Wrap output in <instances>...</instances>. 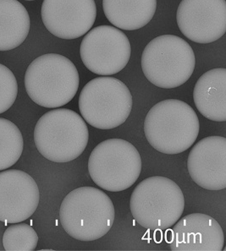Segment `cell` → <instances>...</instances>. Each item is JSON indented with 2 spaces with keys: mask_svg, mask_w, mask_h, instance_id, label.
<instances>
[{
  "mask_svg": "<svg viewBox=\"0 0 226 251\" xmlns=\"http://www.w3.org/2000/svg\"><path fill=\"white\" fill-rule=\"evenodd\" d=\"M200 123L193 107L177 99H166L154 105L144 121L147 141L159 152L182 153L199 135Z\"/></svg>",
  "mask_w": 226,
  "mask_h": 251,
  "instance_id": "6da1fadb",
  "label": "cell"
},
{
  "mask_svg": "<svg viewBox=\"0 0 226 251\" xmlns=\"http://www.w3.org/2000/svg\"><path fill=\"white\" fill-rule=\"evenodd\" d=\"M114 206L107 194L95 187H80L64 197L59 222L64 231L79 241H94L109 233Z\"/></svg>",
  "mask_w": 226,
  "mask_h": 251,
  "instance_id": "7a4b0ae2",
  "label": "cell"
},
{
  "mask_svg": "<svg viewBox=\"0 0 226 251\" xmlns=\"http://www.w3.org/2000/svg\"><path fill=\"white\" fill-rule=\"evenodd\" d=\"M80 77L76 65L57 53L37 57L28 66L25 87L29 98L41 107L58 108L77 95Z\"/></svg>",
  "mask_w": 226,
  "mask_h": 251,
  "instance_id": "3957f363",
  "label": "cell"
},
{
  "mask_svg": "<svg viewBox=\"0 0 226 251\" xmlns=\"http://www.w3.org/2000/svg\"><path fill=\"white\" fill-rule=\"evenodd\" d=\"M88 140L86 121L77 112L66 108L47 112L34 129V142L39 153L58 163L77 159L86 149Z\"/></svg>",
  "mask_w": 226,
  "mask_h": 251,
  "instance_id": "277c9868",
  "label": "cell"
},
{
  "mask_svg": "<svg viewBox=\"0 0 226 251\" xmlns=\"http://www.w3.org/2000/svg\"><path fill=\"white\" fill-rule=\"evenodd\" d=\"M130 208L136 222L144 228L167 230L183 214L185 198L174 181L163 176H153L135 188Z\"/></svg>",
  "mask_w": 226,
  "mask_h": 251,
  "instance_id": "5b68a950",
  "label": "cell"
},
{
  "mask_svg": "<svg viewBox=\"0 0 226 251\" xmlns=\"http://www.w3.org/2000/svg\"><path fill=\"white\" fill-rule=\"evenodd\" d=\"M141 69L148 81L163 89L182 86L193 75V48L181 37L162 35L149 42L141 55Z\"/></svg>",
  "mask_w": 226,
  "mask_h": 251,
  "instance_id": "8992f818",
  "label": "cell"
},
{
  "mask_svg": "<svg viewBox=\"0 0 226 251\" xmlns=\"http://www.w3.org/2000/svg\"><path fill=\"white\" fill-rule=\"evenodd\" d=\"M132 96L125 83L114 77L94 78L83 87L79 110L83 120L99 129L121 126L132 113Z\"/></svg>",
  "mask_w": 226,
  "mask_h": 251,
  "instance_id": "52a82bcc",
  "label": "cell"
},
{
  "mask_svg": "<svg viewBox=\"0 0 226 251\" xmlns=\"http://www.w3.org/2000/svg\"><path fill=\"white\" fill-rule=\"evenodd\" d=\"M141 171L138 149L122 139H109L95 147L89 156L88 172L102 190L119 192L137 182Z\"/></svg>",
  "mask_w": 226,
  "mask_h": 251,
  "instance_id": "ba28073f",
  "label": "cell"
},
{
  "mask_svg": "<svg viewBox=\"0 0 226 251\" xmlns=\"http://www.w3.org/2000/svg\"><path fill=\"white\" fill-rule=\"evenodd\" d=\"M132 46L123 31L111 25L92 28L83 38L80 55L88 71L102 76L119 73L128 64Z\"/></svg>",
  "mask_w": 226,
  "mask_h": 251,
  "instance_id": "9c48e42d",
  "label": "cell"
},
{
  "mask_svg": "<svg viewBox=\"0 0 226 251\" xmlns=\"http://www.w3.org/2000/svg\"><path fill=\"white\" fill-rule=\"evenodd\" d=\"M176 20L180 31L189 40L214 43L226 33V0H181Z\"/></svg>",
  "mask_w": 226,
  "mask_h": 251,
  "instance_id": "30bf717a",
  "label": "cell"
},
{
  "mask_svg": "<svg viewBox=\"0 0 226 251\" xmlns=\"http://www.w3.org/2000/svg\"><path fill=\"white\" fill-rule=\"evenodd\" d=\"M41 15L47 30L71 40L87 33L97 17L94 0H43Z\"/></svg>",
  "mask_w": 226,
  "mask_h": 251,
  "instance_id": "8fae6325",
  "label": "cell"
},
{
  "mask_svg": "<svg viewBox=\"0 0 226 251\" xmlns=\"http://www.w3.org/2000/svg\"><path fill=\"white\" fill-rule=\"evenodd\" d=\"M39 201L37 184L28 173L17 169L0 172V222L19 224L28 220Z\"/></svg>",
  "mask_w": 226,
  "mask_h": 251,
  "instance_id": "7c38bea8",
  "label": "cell"
},
{
  "mask_svg": "<svg viewBox=\"0 0 226 251\" xmlns=\"http://www.w3.org/2000/svg\"><path fill=\"white\" fill-rule=\"evenodd\" d=\"M165 239L173 251H220L225 244L220 224L202 213H192L179 219L165 233Z\"/></svg>",
  "mask_w": 226,
  "mask_h": 251,
  "instance_id": "4fadbf2b",
  "label": "cell"
},
{
  "mask_svg": "<svg viewBox=\"0 0 226 251\" xmlns=\"http://www.w3.org/2000/svg\"><path fill=\"white\" fill-rule=\"evenodd\" d=\"M187 169L193 180L205 190H225L226 138L213 135L199 141L188 155Z\"/></svg>",
  "mask_w": 226,
  "mask_h": 251,
  "instance_id": "5bb4252c",
  "label": "cell"
},
{
  "mask_svg": "<svg viewBox=\"0 0 226 251\" xmlns=\"http://www.w3.org/2000/svg\"><path fill=\"white\" fill-rule=\"evenodd\" d=\"M193 99L199 113L214 122L226 120V70L207 71L196 83Z\"/></svg>",
  "mask_w": 226,
  "mask_h": 251,
  "instance_id": "9a60e30c",
  "label": "cell"
},
{
  "mask_svg": "<svg viewBox=\"0 0 226 251\" xmlns=\"http://www.w3.org/2000/svg\"><path fill=\"white\" fill-rule=\"evenodd\" d=\"M103 8L106 18L115 27L135 31L152 21L157 0H103Z\"/></svg>",
  "mask_w": 226,
  "mask_h": 251,
  "instance_id": "2e32d148",
  "label": "cell"
},
{
  "mask_svg": "<svg viewBox=\"0 0 226 251\" xmlns=\"http://www.w3.org/2000/svg\"><path fill=\"white\" fill-rule=\"evenodd\" d=\"M28 10L17 0H0V51H9L24 43L30 31Z\"/></svg>",
  "mask_w": 226,
  "mask_h": 251,
  "instance_id": "e0dca14e",
  "label": "cell"
},
{
  "mask_svg": "<svg viewBox=\"0 0 226 251\" xmlns=\"http://www.w3.org/2000/svg\"><path fill=\"white\" fill-rule=\"evenodd\" d=\"M24 141L14 123L0 118V171L15 165L22 156Z\"/></svg>",
  "mask_w": 226,
  "mask_h": 251,
  "instance_id": "ac0fdd59",
  "label": "cell"
},
{
  "mask_svg": "<svg viewBox=\"0 0 226 251\" xmlns=\"http://www.w3.org/2000/svg\"><path fill=\"white\" fill-rule=\"evenodd\" d=\"M37 243V232L28 224H13L3 233V248L7 251H35Z\"/></svg>",
  "mask_w": 226,
  "mask_h": 251,
  "instance_id": "d6986e66",
  "label": "cell"
},
{
  "mask_svg": "<svg viewBox=\"0 0 226 251\" xmlns=\"http://www.w3.org/2000/svg\"><path fill=\"white\" fill-rule=\"evenodd\" d=\"M18 94V84L12 71L0 64V114H3L16 101Z\"/></svg>",
  "mask_w": 226,
  "mask_h": 251,
  "instance_id": "ffe728a7",
  "label": "cell"
},
{
  "mask_svg": "<svg viewBox=\"0 0 226 251\" xmlns=\"http://www.w3.org/2000/svg\"><path fill=\"white\" fill-rule=\"evenodd\" d=\"M26 1H34V0H26Z\"/></svg>",
  "mask_w": 226,
  "mask_h": 251,
  "instance_id": "44dd1931",
  "label": "cell"
}]
</instances>
